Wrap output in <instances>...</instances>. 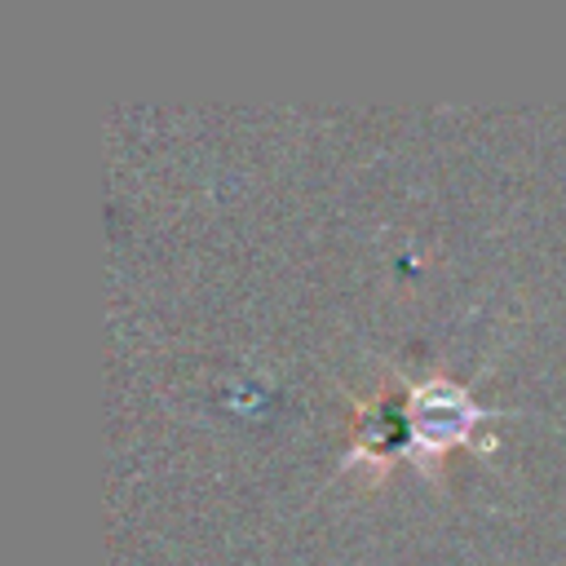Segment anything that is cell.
I'll return each mask as SVG.
<instances>
[{"instance_id": "cell-1", "label": "cell", "mask_w": 566, "mask_h": 566, "mask_svg": "<svg viewBox=\"0 0 566 566\" xmlns=\"http://www.w3.org/2000/svg\"><path fill=\"white\" fill-rule=\"evenodd\" d=\"M473 416H478L473 402H469L455 385H438V380H429V385H420V389L411 394V424L429 438L433 451L447 447L451 438H460V433L469 429Z\"/></svg>"}]
</instances>
